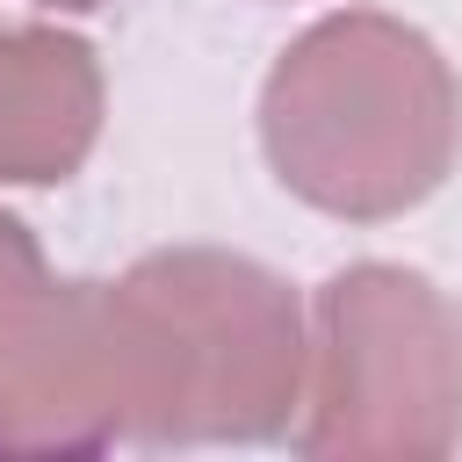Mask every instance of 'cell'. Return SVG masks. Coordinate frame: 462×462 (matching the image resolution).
Masks as SVG:
<instances>
[{"label": "cell", "instance_id": "6da1fadb", "mask_svg": "<svg viewBox=\"0 0 462 462\" xmlns=\"http://www.w3.org/2000/svg\"><path fill=\"white\" fill-rule=\"evenodd\" d=\"M455 144V87L426 36L383 14H339L282 51L267 79V152L325 209L419 202Z\"/></svg>", "mask_w": 462, "mask_h": 462}, {"label": "cell", "instance_id": "7a4b0ae2", "mask_svg": "<svg viewBox=\"0 0 462 462\" xmlns=\"http://www.w3.org/2000/svg\"><path fill=\"white\" fill-rule=\"evenodd\" d=\"M101 79L87 43L51 29H0V180H65L87 152Z\"/></svg>", "mask_w": 462, "mask_h": 462}, {"label": "cell", "instance_id": "3957f363", "mask_svg": "<svg viewBox=\"0 0 462 462\" xmlns=\"http://www.w3.org/2000/svg\"><path fill=\"white\" fill-rule=\"evenodd\" d=\"M79 332V289H51L36 245L14 217H0V383H29L51 361H65Z\"/></svg>", "mask_w": 462, "mask_h": 462}, {"label": "cell", "instance_id": "277c9868", "mask_svg": "<svg viewBox=\"0 0 462 462\" xmlns=\"http://www.w3.org/2000/svg\"><path fill=\"white\" fill-rule=\"evenodd\" d=\"M65 7H94V0H65Z\"/></svg>", "mask_w": 462, "mask_h": 462}]
</instances>
